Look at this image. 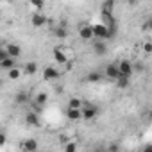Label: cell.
<instances>
[{"mask_svg": "<svg viewBox=\"0 0 152 152\" xmlns=\"http://www.w3.org/2000/svg\"><path fill=\"white\" fill-rule=\"evenodd\" d=\"M116 68H118V73H120V77H125V79H129L131 75H132V63L131 61H127V59H124V61H120L118 64H116Z\"/></svg>", "mask_w": 152, "mask_h": 152, "instance_id": "cell-1", "label": "cell"}, {"mask_svg": "<svg viewBox=\"0 0 152 152\" xmlns=\"http://www.w3.org/2000/svg\"><path fill=\"white\" fill-rule=\"evenodd\" d=\"M97 115H99V109H97L95 106H91V104H83V107H81V116H83V120H93V118H97Z\"/></svg>", "mask_w": 152, "mask_h": 152, "instance_id": "cell-2", "label": "cell"}, {"mask_svg": "<svg viewBox=\"0 0 152 152\" xmlns=\"http://www.w3.org/2000/svg\"><path fill=\"white\" fill-rule=\"evenodd\" d=\"M91 32H93V39H100V41L107 39V27L102 25V23L91 25Z\"/></svg>", "mask_w": 152, "mask_h": 152, "instance_id": "cell-3", "label": "cell"}, {"mask_svg": "<svg viewBox=\"0 0 152 152\" xmlns=\"http://www.w3.org/2000/svg\"><path fill=\"white\" fill-rule=\"evenodd\" d=\"M59 75H61V72L54 66H47L43 70V79L45 81H56V79H59Z\"/></svg>", "mask_w": 152, "mask_h": 152, "instance_id": "cell-4", "label": "cell"}, {"mask_svg": "<svg viewBox=\"0 0 152 152\" xmlns=\"http://www.w3.org/2000/svg\"><path fill=\"white\" fill-rule=\"evenodd\" d=\"M22 150H25V152H38V140H34V138H27V140H23L22 141Z\"/></svg>", "mask_w": 152, "mask_h": 152, "instance_id": "cell-5", "label": "cell"}, {"mask_svg": "<svg viewBox=\"0 0 152 152\" xmlns=\"http://www.w3.org/2000/svg\"><path fill=\"white\" fill-rule=\"evenodd\" d=\"M4 48H6V52H7V56H9L11 59H16V57L22 56V48H20L16 43H7Z\"/></svg>", "mask_w": 152, "mask_h": 152, "instance_id": "cell-6", "label": "cell"}, {"mask_svg": "<svg viewBox=\"0 0 152 152\" xmlns=\"http://www.w3.org/2000/svg\"><path fill=\"white\" fill-rule=\"evenodd\" d=\"M25 124L31 125V127H39V125H41V122H39V115H38L36 111H29V113L25 115Z\"/></svg>", "mask_w": 152, "mask_h": 152, "instance_id": "cell-7", "label": "cell"}, {"mask_svg": "<svg viewBox=\"0 0 152 152\" xmlns=\"http://www.w3.org/2000/svg\"><path fill=\"white\" fill-rule=\"evenodd\" d=\"M79 38L84 39V41H91V39H93L91 25H81V27H79Z\"/></svg>", "mask_w": 152, "mask_h": 152, "instance_id": "cell-8", "label": "cell"}, {"mask_svg": "<svg viewBox=\"0 0 152 152\" xmlns=\"http://www.w3.org/2000/svg\"><path fill=\"white\" fill-rule=\"evenodd\" d=\"M31 23L39 29V27H43V25L47 23V16H45L43 13H34V15L31 16Z\"/></svg>", "mask_w": 152, "mask_h": 152, "instance_id": "cell-9", "label": "cell"}, {"mask_svg": "<svg viewBox=\"0 0 152 152\" xmlns=\"http://www.w3.org/2000/svg\"><path fill=\"white\" fill-rule=\"evenodd\" d=\"M52 54H54V59H56L59 64H66V61H68V56H66V52H64L63 48L56 47V48L52 50Z\"/></svg>", "mask_w": 152, "mask_h": 152, "instance_id": "cell-10", "label": "cell"}, {"mask_svg": "<svg viewBox=\"0 0 152 152\" xmlns=\"http://www.w3.org/2000/svg\"><path fill=\"white\" fill-rule=\"evenodd\" d=\"M93 52H95L97 56H104V54L107 52V45H106L104 41H100V39H95V43H93Z\"/></svg>", "mask_w": 152, "mask_h": 152, "instance_id": "cell-11", "label": "cell"}, {"mask_svg": "<svg viewBox=\"0 0 152 152\" xmlns=\"http://www.w3.org/2000/svg\"><path fill=\"white\" fill-rule=\"evenodd\" d=\"M106 75H107V79H113V81H116V79L120 77L116 64H107V66H106Z\"/></svg>", "mask_w": 152, "mask_h": 152, "instance_id": "cell-12", "label": "cell"}, {"mask_svg": "<svg viewBox=\"0 0 152 152\" xmlns=\"http://www.w3.org/2000/svg\"><path fill=\"white\" fill-rule=\"evenodd\" d=\"M66 118L72 120V122H77L81 120V109H72V107H66Z\"/></svg>", "mask_w": 152, "mask_h": 152, "instance_id": "cell-13", "label": "cell"}, {"mask_svg": "<svg viewBox=\"0 0 152 152\" xmlns=\"http://www.w3.org/2000/svg\"><path fill=\"white\" fill-rule=\"evenodd\" d=\"M36 72H38V63H34V61H29L25 64V68H23V73L25 75H34Z\"/></svg>", "mask_w": 152, "mask_h": 152, "instance_id": "cell-14", "label": "cell"}, {"mask_svg": "<svg viewBox=\"0 0 152 152\" xmlns=\"http://www.w3.org/2000/svg\"><path fill=\"white\" fill-rule=\"evenodd\" d=\"M83 104H84V102H83L79 97H72V99L68 100V107H72V109H81Z\"/></svg>", "mask_w": 152, "mask_h": 152, "instance_id": "cell-15", "label": "cell"}, {"mask_svg": "<svg viewBox=\"0 0 152 152\" xmlns=\"http://www.w3.org/2000/svg\"><path fill=\"white\" fill-rule=\"evenodd\" d=\"M54 36L59 38V39H66L68 38V29L66 27H56L54 29Z\"/></svg>", "mask_w": 152, "mask_h": 152, "instance_id": "cell-16", "label": "cell"}, {"mask_svg": "<svg viewBox=\"0 0 152 152\" xmlns=\"http://www.w3.org/2000/svg\"><path fill=\"white\" fill-rule=\"evenodd\" d=\"M11 68H15V59H11V57H6L4 61H0V70H11Z\"/></svg>", "mask_w": 152, "mask_h": 152, "instance_id": "cell-17", "label": "cell"}, {"mask_svg": "<svg viewBox=\"0 0 152 152\" xmlns=\"http://www.w3.org/2000/svg\"><path fill=\"white\" fill-rule=\"evenodd\" d=\"M100 79H102L100 72H95V70H93V72H90V73L86 75V81H88V83H99Z\"/></svg>", "mask_w": 152, "mask_h": 152, "instance_id": "cell-18", "label": "cell"}, {"mask_svg": "<svg viewBox=\"0 0 152 152\" xmlns=\"http://www.w3.org/2000/svg\"><path fill=\"white\" fill-rule=\"evenodd\" d=\"M47 100H48V95H47L45 91H41V93H38V95H36V107L39 109V106H43V104H45Z\"/></svg>", "mask_w": 152, "mask_h": 152, "instance_id": "cell-19", "label": "cell"}, {"mask_svg": "<svg viewBox=\"0 0 152 152\" xmlns=\"http://www.w3.org/2000/svg\"><path fill=\"white\" fill-rule=\"evenodd\" d=\"M7 73H9V79H11V81H18V79H20V75H22V70L15 66V68H11Z\"/></svg>", "mask_w": 152, "mask_h": 152, "instance_id": "cell-20", "label": "cell"}, {"mask_svg": "<svg viewBox=\"0 0 152 152\" xmlns=\"http://www.w3.org/2000/svg\"><path fill=\"white\" fill-rule=\"evenodd\" d=\"M27 99H29V97H27V93L18 91V93H16V97H15V102H16V104H25V102H27Z\"/></svg>", "mask_w": 152, "mask_h": 152, "instance_id": "cell-21", "label": "cell"}, {"mask_svg": "<svg viewBox=\"0 0 152 152\" xmlns=\"http://www.w3.org/2000/svg\"><path fill=\"white\" fill-rule=\"evenodd\" d=\"M113 7H115L113 0H106V2L102 4V11H106V13H113Z\"/></svg>", "mask_w": 152, "mask_h": 152, "instance_id": "cell-22", "label": "cell"}, {"mask_svg": "<svg viewBox=\"0 0 152 152\" xmlns=\"http://www.w3.org/2000/svg\"><path fill=\"white\" fill-rule=\"evenodd\" d=\"M64 152H77V143H73V141L64 143Z\"/></svg>", "mask_w": 152, "mask_h": 152, "instance_id": "cell-23", "label": "cell"}, {"mask_svg": "<svg viewBox=\"0 0 152 152\" xmlns=\"http://www.w3.org/2000/svg\"><path fill=\"white\" fill-rule=\"evenodd\" d=\"M31 6H32L34 9H38L36 13H39V11L45 7V2H41V0H32V2H31Z\"/></svg>", "mask_w": 152, "mask_h": 152, "instance_id": "cell-24", "label": "cell"}, {"mask_svg": "<svg viewBox=\"0 0 152 152\" xmlns=\"http://www.w3.org/2000/svg\"><path fill=\"white\" fill-rule=\"evenodd\" d=\"M116 86H118V88H127V86H129V79L118 77V79H116Z\"/></svg>", "mask_w": 152, "mask_h": 152, "instance_id": "cell-25", "label": "cell"}, {"mask_svg": "<svg viewBox=\"0 0 152 152\" xmlns=\"http://www.w3.org/2000/svg\"><path fill=\"white\" fill-rule=\"evenodd\" d=\"M106 152H120V145L113 141V143H109V147L106 148Z\"/></svg>", "mask_w": 152, "mask_h": 152, "instance_id": "cell-26", "label": "cell"}, {"mask_svg": "<svg viewBox=\"0 0 152 152\" xmlns=\"http://www.w3.org/2000/svg\"><path fill=\"white\" fill-rule=\"evenodd\" d=\"M143 52H145L147 56L152 54V43H150V41H145V43H143Z\"/></svg>", "mask_w": 152, "mask_h": 152, "instance_id": "cell-27", "label": "cell"}, {"mask_svg": "<svg viewBox=\"0 0 152 152\" xmlns=\"http://www.w3.org/2000/svg\"><path fill=\"white\" fill-rule=\"evenodd\" d=\"M6 141H7V136H6V132H2V131H0V147H4V145H6Z\"/></svg>", "mask_w": 152, "mask_h": 152, "instance_id": "cell-28", "label": "cell"}, {"mask_svg": "<svg viewBox=\"0 0 152 152\" xmlns=\"http://www.w3.org/2000/svg\"><path fill=\"white\" fill-rule=\"evenodd\" d=\"M6 57H9L7 52H6V48H4V47H0V61H4Z\"/></svg>", "mask_w": 152, "mask_h": 152, "instance_id": "cell-29", "label": "cell"}, {"mask_svg": "<svg viewBox=\"0 0 152 152\" xmlns=\"http://www.w3.org/2000/svg\"><path fill=\"white\" fill-rule=\"evenodd\" d=\"M93 152H106V148H104V147H95Z\"/></svg>", "mask_w": 152, "mask_h": 152, "instance_id": "cell-30", "label": "cell"}, {"mask_svg": "<svg viewBox=\"0 0 152 152\" xmlns=\"http://www.w3.org/2000/svg\"><path fill=\"white\" fill-rule=\"evenodd\" d=\"M141 152H152V145H145V148Z\"/></svg>", "mask_w": 152, "mask_h": 152, "instance_id": "cell-31", "label": "cell"}, {"mask_svg": "<svg viewBox=\"0 0 152 152\" xmlns=\"http://www.w3.org/2000/svg\"><path fill=\"white\" fill-rule=\"evenodd\" d=\"M143 31H150V22H147V23L143 25Z\"/></svg>", "mask_w": 152, "mask_h": 152, "instance_id": "cell-32", "label": "cell"}, {"mask_svg": "<svg viewBox=\"0 0 152 152\" xmlns=\"http://www.w3.org/2000/svg\"><path fill=\"white\" fill-rule=\"evenodd\" d=\"M56 93H63V88H61V84H57V86H56Z\"/></svg>", "mask_w": 152, "mask_h": 152, "instance_id": "cell-33", "label": "cell"}, {"mask_svg": "<svg viewBox=\"0 0 152 152\" xmlns=\"http://www.w3.org/2000/svg\"><path fill=\"white\" fill-rule=\"evenodd\" d=\"M0 86H2V79H0Z\"/></svg>", "mask_w": 152, "mask_h": 152, "instance_id": "cell-34", "label": "cell"}, {"mask_svg": "<svg viewBox=\"0 0 152 152\" xmlns=\"http://www.w3.org/2000/svg\"><path fill=\"white\" fill-rule=\"evenodd\" d=\"M22 152H25V150H22Z\"/></svg>", "mask_w": 152, "mask_h": 152, "instance_id": "cell-35", "label": "cell"}]
</instances>
